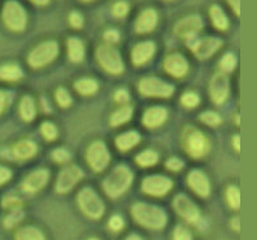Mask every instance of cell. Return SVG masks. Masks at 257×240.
I'll return each mask as SVG.
<instances>
[{"mask_svg": "<svg viewBox=\"0 0 257 240\" xmlns=\"http://www.w3.org/2000/svg\"><path fill=\"white\" fill-rule=\"evenodd\" d=\"M158 154L153 150H145L136 156V163L141 167H152L157 164Z\"/></svg>", "mask_w": 257, "mask_h": 240, "instance_id": "4dcf8cb0", "label": "cell"}, {"mask_svg": "<svg viewBox=\"0 0 257 240\" xmlns=\"http://www.w3.org/2000/svg\"><path fill=\"white\" fill-rule=\"evenodd\" d=\"M83 2H89V0H83Z\"/></svg>", "mask_w": 257, "mask_h": 240, "instance_id": "6f0895ef", "label": "cell"}, {"mask_svg": "<svg viewBox=\"0 0 257 240\" xmlns=\"http://www.w3.org/2000/svg\"><path fill=\"white\" fill-rule=\"evenodd\" d=\"M173 240H193V235L186 226L179 225L173 231Z\"/></svg>", "mask_w": 257, "mask_h": 240, "instance_id": "74e56055", "label": "cell"}, {"mask_svg": "<svg viewBox=\"0 0 257 240\" xmlns=\"http://www.w3.org/2000/svg\"><path fill=\"white\" fill-rule=\"evenodd\" d=\"M24 75L22 69L19 65L7 64L0 66V80L4 82H17Z\"/></svg>", "mask_w": 257, "mask_h": 240, "instance_id": "d4e9b609", "label": "cell"}, {"mask_svg": "<svg viewBox=\"0 0 257 240\" xmlns=\"http://www.w3.org/2000/svg\"><path fill=\"white\" fill-rule=\"evenodd\" d=\"M12 102V94L7 91H0V115L8 109V106Z\"/></svg>", "mask_w": 257, "mask_h": 240, "instance_id": "b9f144b4", "label": "cell"}, {"mask_svg": "<svg viewBox=\"0 0 257 240\" xmlns=\"http://www.w3.org/2000/svg\"><path fill=\"white\" fill-rule=\"evenodd\" d=\"M185 149L191 158H202L208 152L209 141L206 134L193 129L185 138Z\"/></svg>", "mask_w": 257, "mask_h": 240, "instance_id": "30bf717a", "label": "cell"}, {"mask_svg": "<svg viewBox=\"0 0 257 240\" xmlns=\"http://www.w3.org/2000/svg\"><path fill=\"white\" fill-rule=\"evenodd\" d=\"M38 151V146L35 142L30 140L20 141L19 143H16L13 147V155L15 158L20 159V160H26V159L33 158Z\"/></svg>", "mask_w": 257, "mask_h": 240, "instance_id": "7402d4cb", "label": "cell"}, {"mask_svg": "<svg viewBox=\"0 0 257 240\" xmlns=\"http://www.w3.org/2000/svg\"><path fill=\"white\" fill-rule=\"evenodd\" d=\"M11 178H12V170L10 168L0 165V186L8 182Z\"/></svg>", "mask_w": 257, "mask_h": 240, "instance_id": "c3c4849f", "label": "cell"}, {"mask_svg": "<svg viewBox=\"0 0 257 240\" xmlns=\"http://www.w3.org/2000/svg\"><path fill=\"white\" fill-rule=\"evenodd\" d=\"M69 21L70 25L73 26L74 29H80L83 26V17L82 15L79 12H71L70 13V17H69Z\"/></svg>", "mask_w": 257, "mask_h": 240, "instance_id": "f6af8a7d", "label": "cell"}, {"mask_svg": "<svg viewBox=\"0 0 257 240\" xmlns=\"http://www.w3.org/2000/svg\"><path fill=\"white\" fill-rule=\"evenodd\" d=\"M88 240H98V239H96V237H91V239H88Z\"/></svg>", "mask_w": 257, "mask_h": 240, "instance_id": "9f6ffc18", "label": "cell"}, {"mask_svg": "<svg viewBox=\"0 0 257 240\" xmlns=\"http://www.w3.org/2000/svg\"><path fill=\"white\" fill-rule=\"evenodd\" d=\"M134 182V173L125 165H118L103 179L102 187L110 198H118L127 191Z\"/></svg>", "mask_w": 257, "mask_h": 240, "instance_id": "7a4b0ae2", "label": "cell"}, {"mask_svg": "<svg viewBox=\"0 0 257 240\" xmlns=\"http://www.w3.org/2000/svg\"><path fill=\"white\" fill-rule=\"evenodd\" d=\"M67 55L73 62H80L84 58V44L79 38H69V40H67Z\"/></svg>", "mask_w": 257, "mask_h": 240, "instance_id": "cb8c5ba5", "label": "cell"}, {"mask_svg": "<svg viewBox=\"0 0 257 240\" xmlns=\"http://www.w3.org/2000/svg\"><path fill=\"white\" fill-rule=\"evenodd\" d=\"M22 218H24V212L21 210V208L13 209L12 212L6 217V219H4V226H6L7 228L13 227V226L17 225L19 222H21Z\"/></svg>", "mask_w": 257, "mask_h": 240, "instance_id": "d6a6232c", "label": "cell"}, {"mask_svg": "<svg viewBox=\"0 0 257 240\" xmlns=\"http://www.w3.org/2000/svg\"><path fill=\"white\" fill-rule=\"evenodd\" d=\"M115 101L116 102H120V104H124V102H127L130 100V93L125 89H118V91L115 92Z\"/></svg>", "mask_w": 257, "mask_h": 240, "instance_id": "681fc988", "label": "cell"}, {"mask_svg": "<svg viewBox=\"0 0 257 240\" xmlns=\"http://www.w3.org/2000/svg\"><path fill=\"white\" fill-rule=\"evenodd\" d=\"M236 65V58L233 53H226L224 57L221 58L220 61V67L221 70L225 71V73H230V71L234 70V67Z\"/></svg>", "mask_w": 257, "mask_h": 240, "instance_id": "836d02e7", "label": "cell"}, {"mask_svg": "<svg viewBox=\"0 0 257 240\" xmlns=\"http://www.w3.org/2000/svg\"><path fill=\"white\" fill-rule=\"evenodd\" d=\"M233 146L235 147L236 152L240 151V136H238V134H236V136H234V138H233Z\"/></svg>", "mask_w": 257, "mask_h": 240, "instance_id": "816d5d0a", "label": "cell"}, {"mask_svg": "<svg viewBox=\"0 0 257 240\" xmlns=\"http://www.w3.org/2000/svg\"><path fill=\"white\" fill-rule=\"evenodd\" d=\"M191 40V39H190ZM194 55L200 60H207L213 53H216L222 46V40L216 37H208L204 39H195L193 38V43L189 44Z\"/></svg>", "mask_w": 257, "mask_h": 240, "instance_id": "4fadbf2b", "label": "cell"}, {"mask_svg": "<svg viewBox=\"0 0 257 240\" xmlns=\"http://www.w3.org/2000/svg\"><path fill=\"white\" fill-rule=\"evenodd\" d=\"M139 92L146 97L167 98L172 96L175 88L170 83L158 78H144L139 83Z\"/></svg>", "mask_w": 257, "mask_h": 240, "instance_id": "52a82bcc", "label": "cell"}, {"mask_svg": "<svg viewBox=\"0 0 257 240\" xmlns=\"http://www.w3.org/2000/svg\"><path fill=\"white\" fill-rule=\"evenodd\" d=\"M181 104L185 107H197L199 105V96L194 92H186L181 97Z\"/></svg>", "mask_w": 257, "mask_h": 240, "instance_id": "8d00e7d4", "label": "cell"}, {"mask_svg": "<svg viewBox=\"0 0 257 240\" xmlns=\"http://www.w3.org/2000/svg\"><path fill=\"white\" fill-rule=\"evenodd\" d=\"M164 69L175 78H182L188 74L189 64L186 58L180 53H173L164 60Z\"/></svg>", "mask_w": 257, "mask_h": 240, "instance_id": "ac0fdd59", "label": "cell"}, {"mask_svg": "<svg viewBox=\"0 0 257 240\" xmlns=\"http://www.w3.org/2000/svg\"><path fill=\"white\" fill-rule=\"evenodd\" d=\"M84 177L83 170L76 165L65 168L57 177V182H56V191L60 194H66L70 190H73L74 186Z\"/></svg>", "mask_w": 257, "mask_h": 240, "instance_id": "7c38bea8", "label": "cell"}, {"mask_svg": "<svg viewBox=\"0 0 257 240\" xmlns=\"http://www.w3.org/2000/svg\"><path fill=\"white\" fill-rule=\"evenodd\" d=\"M103 38L107 43H116L119 42V38H120V34L118 30H114V29H110V30L105 31L103 34Z\"/></svg>", "mask_w": 257, "mask_h": 240, "instance_id": "7dc6e473", "label": "cell"}, {"mask_svg": "<svg viewBox=\"0 0 257 240\" xmlns=\"http://www.w3.org/2000/svg\"><path fill=\"white\" fill-rule=\"evenodd\" d=\"M229 79L226 75L222 73L216 74L211 80V87H209V93H211L212 101L216 105L224 104L229 96Z\"/></svg>", "mask_w": 257, "mask_h": 240, "instance_id": "9a60e30c", "label": "cell"}, {"mask_svg": "<svg viewBox=\"0 0 257 240\" xmlns=\"http://www.w3.org/2000/svg\"><path fill=\"white\" fill-rule=\"evenodd\" d=\"M188 185L195 194L202 198H207L211 192V183H209L208 177L199 169H194L189 173Z\"/></svg>", "mask_w": 257, "mask_h": 240, "instance_id": "2e32d148", "label": "cell"}, {"mask_svg": "<svg viewBox=\"0 0 257 240\" xmlns=\"http://www.w3.org/2000/svg\"><path fill=\"white\" fill-rule=\"evenodd\" d=\"M172 186V181L168 177L154 174V176H148L144 179L143 191L145 194L155 196V198H161V196H164L170 192Z\"/></svg>", "mask_w": 257, "mask_h": 240, "instance_id": "8fae6325", "label": "cell"}, {"mask_svg": "<svg viewBox=\"0 0 257 240\" xmlns=\"http://www.w3.org/2000/svg\"><path fill=\"white\" fill-rule=\"evenodd\" d=\"M166 167L170 170H173V172H179L184 168V161L180 160L179 158H171L167 160Z\"/></svg>", "mask_w": 257, "mask_h": 240, "instance_id": "ee69618b", "label": "cell"}, {"mask_svg": "<svg viewBox=\"0 0 257 240\" xmlns=\"http://www.w3.org/2000/svg\"><path fill=\"white\" fill-rule=\"evenodd\" d=\"M140 140H141V136L136 131H130L116 137L115 145L120 151H128V150L134 149L140 142Z\"/></svg>", "mask_w": 257, "mask_h": 240, "instance_id": "603a6c76", "label": "cell"}, {"mask_svg": "<svg viewBox=\"0 0 257 240\" xmlns=\"http://www.w3.org/2000/svg\"><path fill=\"white\" fill-rule=\"evenodd\" d=\"M226 199L233 209L240 208V190L236 186H229L226 190Z\"/></svg>", "mask_w": 257, "mask_h": 240, "instance_id": "1f68e13d", "label": "cell"}, {"mask_svg": "<svg viewBox=\"0 0 257 240\" xmlns=\"http://www.w3.org/2000/svg\"><path fill=\"white\" fill-rule=\"evenodd\" d=\"M87 161L94 172H101L105 169L110 161L109 150L105 143L101 141L92 143L87 150Z\"/></svg>", "mask_w": 257, "mask_h": 240, "instance_id": "9c48e42d", "label": "cell"}, {"mask_svg": "<svg viewBox=\"0 0 257 240\" xmlns=\"http://www.w3.org/2000/svg\"><path fill=\"white\" fill-rule=\"evenodd\" d=\"M40 131H42V134L44 136V138L48 141H53L57 137V128L49 122L43 123Z\"/></svg>", "mask_w": 257, "mask_h": 240, "instance_id": "f35d334b", "label": "cell"}, {"mask_svg": "<svg viewBox=\"0 0 257 240\" xmlns=\"http://www.w3.org/2000/svg\"><path fill=\"white\" fill-rule=\"evenodd\" d=\"M109 227L112 231H120L124 227V219L123 217L119 214H114L111 218L109 219Z\"/></svg>", "mask_w": 257, "mask_h": 240, "instance_id": "7bdbcfd3", "label": "cell"}, {"mask_svg": "<svg viewBox=\"0 0 257 240\" xmlns=\"http://www.w3.org/2000/svg\"><path fill=\"white\" fill-rule=\"evenodd\" d=\"M231 227L235 231L240 230V219H239V217H235L234 219H231Z\"/></svg>", "mask_w": 257, "mask_h": 240, "instance_id": "f5cc1de1", "label": "cell"}, {"mask_svg": "<svg viewBox=\"0 0 257 240\" xmlns=\"http://www.w3.org/2000/svg\"><path fill=\"white\" fill-rule=\"evenodd\" d=\"M2 17H3L4 25L12 31H22L28 24L26 11L16 0H10L4 4Z\"/></svg>", "mask_w": 257, "mask_h": 240, "instance_id": "277c9868", "label": "cell"}, {"mask_svg": "<svg viewBox=\"0 0 257 240\" xmlns=\"http://www.w3.org/2000/svg\"><path fill=\"white\" fill-rule=\"evenodd\" d=\"M71 158V154L69 152V150L64 149V147H60V149H56L55 151L52 152V159L56 161V163H66Z\"/></svg>", "mask_w": 257, "mask_h": 240, "instance_id": "ab89813d", "label": "cell"}, {"mask_svg": "<svg viewBox=\"0 0 257 240\" xmlns=\"http://www.w3.org/2000/svg\"><path fill=\"white\" fill-rule=\"evenodd\" d=\"M16 240H46L42 231L35 226H24L16 232Z\"/></svg>", "mask_w": 257, "mask_h": 240, "instance_id": "83f0119b", "label": "cell"}, {"mask_svg": "<svg viewBox=\"0 0 257 240\" xmlns=\"http://www.w3.org/2000/svg\"><path fill=\"white\" fill-rule=\"evenodd\" d=\"M31 3L37 4V6H46L49 3V0H30Z\"/></svg>", "mask_w": 257, "mask_h": 240, "instance_id": "db71d44e", "label": "cell"}, {"mask_svg": "<svg viewBox=\"0 0 257 240\" xmlns=\"http://www.w3.org/2000/svg\"><path fill=\"white\" fill-rule=\"evenodd\" d=\"M78 205L85 216L92 219H98L105 213V204L92 187H84L79 191Z\"/></svg>", "mask_w": 257, "mask_h": 240, "instance_id": "3957f363", "label": "cell"}, {"mask_svg": "<svg viewBox=\"0 0 257 240\" xmlns=\"http://www.w3.org/2000/svg\"><path fill=\"white\" fill-rule=\"evenodd\" d=\"M209 16H211L212 24L215 25V28H217L218 30H226L229 28V20L220 6L217 4L212 6L209 10Z\"/></svg>", "mask_w": 257, "mask_h": 240, "instance_id": "4316f807", "label": "cell"}, {"mask_svg": "<svg viewBox=\"0 0 257 240\" xmlns=\"http://www.w3.org/2000/svg\"><path fill=\"white\" fill-rule=\"evenodd\" d=\"M132 216L139 225L150 230H161L167 223V214L164 209L144 201L134 204Z\"/></svg>", "mask_w": 257, "mask_h": 240, "instance_id": "6da1fadb", "label": "cell"}, {"mask_svg": "<svg viewBox=\"0 0 257 240\" xmlns=\"http://www.w3.org/2000/svg\"><path fill=\"white\" fill-rule=\"evenodd\" d=\"M125 240H144V239L141 236H140V235H137V234H131L130 236H128Z\"/></svg>", "mask_w": 257, "mask_h": 240, "instance_id": "11a10c76", "label": "cell"}, {"mask_svg": "<svg viewBox=\"0 0 257 240\" xmlns=\"http://www.w3.org/2000/svg\"><path fill=\"white\" fill-rule=\"evenodd\" d=\"M132 115H134V109L131 106H123L120 109L115 110L112 113L111 118H110V123H111L112 127H118V125L127 123L132 118Z\"/></svg>", "mask_w": 257, "mask_h": 240, "instance_id": "f546056e", "label": "cell"}, {"mask_svg": "<svg viewBox=\"0 0 257 240\" xmlns=\"http://www.w3.org/2000/svg\"><path fill=\"white\" fill-rule=\"evenodd\" d=\"M128 11H130V7H128L127 2H124V0H119L112 7V13L116 17H124L128 13Z\"/></svg>", "mask_w": 257, "mask_h": 240, "instance_id": "60d3db41", "label": "cell"}, {"mask_svg": "<svg viewBox=\"0 0 257 240\" xmlns=\"http://www.w3.org/2000/svg\"><path fill=\"white\" fill-rule=\"evenodd\" d=\"M74 87L78 93L83 94V96H91V94L96 93L98 89V83L92 78H83V79L75 82Z\"/></svg>", "mask_w": 257, "mask_h": 240, "instance_id": "f1b7e54d", "label": "cell"}, {"mask_svg": "<svg viewBox=\"0 0 257 240\" xmlns=\"http://www.w3.org/2000/svg\"><path fill=\"white\" fill-rule=\"evenodd\" d=\"M203 28V20L200 16L191 15L180 20L175 26V33L181 38L193 39Z\"/></svg>", "mask_w": 257, "mask_h": 240, "instance_id": "5bb4252c", "label": "cell"}, {"mask_svg": "<svg viewBox=\"0 0 257 240\" xmlns=\"http://www.w3.org/2000/svg\"><path fill=\"white\" fill-rule=\"evenodd\" d=\"M49 181V170L47 169H38L34 170L29 174L22 182V188L26 192L30 194H35V192L40 191L44 186L48 183Z\"/></svg>", "mask_w": 257, "mask_h": 240, "instance_id": "e0dca14e", "label": "cell"}, {"mask_svg": "<svg viewBox=\"0 0 257 240\" xmlns=\"http://www.w3.org/2000/svg\"><path fill=\"white\" fill-rule=\"evenodd\" d=\"M58 52H60V47L55 40L40 43L39 46L35 47L29 55V65L34 69H40V67L51 64L57 57Z\"/></svg>", "mask_w": 257, "mask_h": 240, "instance_id": "5b68a950", "label": "cell"}, {"mask_svg": "<svg viewBox=\"0 0 257 240\" xmlns=\"http://www.w3.org/2000/svg\"><path fill=\"white\" fill-rule=\"evenodd\" d=\"M56 100H57L58 105L61 107H69L71 105V96L67 92L66 88L64 87H60L56 92Z\"/></svg>", "mask_w": 257, "mask_h": 240, "instance_id": "e575fe53", "label": "cell"}, {"mask_svg": "<svg viewBox=\"0 0 257 240\" xmlns=\"http://www.w3.org/2000/svg\"><path fill=\"white\" fill-rule=\"evenodd\" d=\"M200 120L203 123H206L207 125H211V127H215L221 123V116L217 113H213V111H204L203 114H200Z\"/></svg>", "mask_w": 257, "mask_h": 240, "instance_id": "d590c367", "label": "cell"}, {"mask_svg": "<svg viewBox=\"0 0 257 240\" xmlns=\"http://www.w3.org/2000/svg\"><path fill=\"white\" fill-rule=\"evenodd\" d=\"M227 2L231 6V8L235 11L236 15L239 16V13H240V0H227Z\"/></svg>", "mask_w": 257, "mask_h": 240, "instance_id": "f907efd6", "label": "cell"}, {"mask_svg": "<svg viewBox=\"0 0 257 240\" xmlns=\"http://www.w3.org/2000/svg\"><path fill=\"white\" fill-rule=\"evenodd\" d=\"M97 62L101 65L103 70L112 75H118L121 74L124 70V64L121 60L120 53L115 48L110 46H100L96 51Z\"/></svg>", "mask_w": 257, "mask_h": 240, "instance_id": "8992f818", "label": "cell"}, {"mask_svg": "<svg viewBox=\"0 0 257 240\" xmlns=\"http://www.w3.org/2000/svg\"><path fill=\"white\" fill-rule=\"evenodd\" d=\"M173 207H175V210L179 213L182 218L193 223V225L199 226L202 223L203 218L199 208L197 207V204L194 203L185 194L176 195L175 200H173Z\"/></svg>", "mask_w": 257, "mask_h": 240, "instance_id": "ba28073f", "label": "cell"}, {"mask_svg": "<svg viewBox=\"0 0 257 240\" xmlns=\"http://www.w3.org/2000/svg\"><path fill=\"white\" fill-rule=\"evenodd\" d=\"M20 115L26 122H31L37 115V106L31 96H24L20 102Z\"/></svg>", "mask_w": 257, "mask_h": 240, "instance_id": "484cf974", "label": "cell"}, {"mask_svg": "<svg viewBox=\"0 0 257 240\" xmlns=\"http://www.w3.org/2000/svg\"><path fill=\"white\" fill-rule=\"evenodd\" d=\"M167 116H168V111L162 106H153L149 107L144 114L143 122L144 125L150 129L153 128L161 127L164 122H166Z\"/></svg>", "mask_w": 257, "mask_h": 240, "instance_id": "44dd1931", "label": "cell"}, {"mask_svg": "<svg viewBox=\"0 0 257 240\" xmlns=\"http://www.w3.org/2000/svg\"><path fill=\"white\" fill-rule=\"evenodd\" d=\"M154 53H155L154 43L150 42V40L139 43V44H136L135 48L132 49V62H134L136 66L145 65L146 62L152 60Z\"/></svg>", "mask_w": 257, "mask_h": 240, "instance_id": "d6986e66", "label": "cell"}, {"mask_svg": "<svg viewBox=\"0 0 257 240\" xmlns=\"http://www.w3.org/2000/svg\"><path fill=\"white\" fill-rule=\"evenodd\" d=\"M3 205L11 210L17 209V208H21V200L19 198H15V196H8L3 200Z\"/></svg>", "mask_w": 257, "mask_h": 240, "instance_id": "bcb514c9", "label": "cell"}, {"mask_svg": "<svg viewBox=\"0 0 257 240\" xmlns=\"http://www.w3.org/2000/svg\"><path fill=\"white\" fill-rule=\"evenodd\" d=\"M157 24V12H155V10H153V8H148V10H144L143 12L140 13V16L136 20L135 28H136V31L139 34H146L154 30Z\"/></svg>", "mask_w": 257, "mask_h": 240, "instance_id": "ffe728a7", "label": "cell"}]
</instances>
